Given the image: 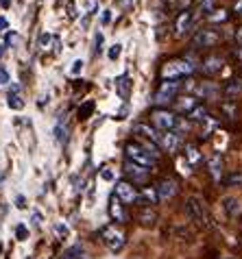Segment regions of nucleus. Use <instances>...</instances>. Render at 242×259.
Segmentation results:
<instances>
[{
  "instance_id": "1",
  "label": "nucleus",
  "mask_w": 242,
  "mask_h": 259,
  "mask_svg": "<svg viewBox=\"0 0 242 259\" xmlns=\"http://www.w3.org/2000/svg\"><path fill=\"white\" fill-rule=\"evenodd\" d=\"M194 72V66L188 59H168L162 66V78L164 81H183Z\"/></svg>"
},
{
  "instance_id": "2",
  "label": "nucleus",
  "mask_w": 242,
  "mask_h": 259,
  "mask_svg": "<svg viewBox=\"0 0 242 259\" xmlns=\"http://www.w3.org/2000/svg\"><path fill=\"white\" fill-rule=\"evenodd\" d=\"M186 213L192 222H196L198 227L203 229H210L212 227V215L208 211V207L198 196H188L186 198Z\"/></svg>"
},
{
  "instance_id": "3",
  "label": "nucleus",
  "mask_w": 242,
  "mask_h": 259,
  "mask_svg": "<svg viewBox=\"0 0 242 259\" xmlns=\"http://www.w3.org/2000/svg\"><path fill=\"white\" fill-rule=\"evenodd\" d=\"M125 155H127V161H131V163H138V165H142V168H148L151 170L153 165H155V157L148 153V150L142 146V144H138V142H129L125 146Z\"/></svg>"
},
{
  "instance_id": "4",
  "label": "nucleus",
  "mask_w": 242,
  "mask_h": 259,
  "mask_svg": "<svg viewBox=\"0 0 242 259\" xmlns=\"http://www.w3.org/2000/svg\"><path fill=\"white\" fill-rule=\"evenodd\" d=\"M179 90H181V81H164L159 85V90L155 92V100H153V103L157 105L159 109H168V105L175 103Z\"/></svg>"
},
{
  "instance_id": "5",
  "label": "nucleus",
  "mask_w": 242,
  "mask_h": 259,
  "mask_svg": "<svg viewBox=\"0 0 242 259\" xmlns=\"http://www.w3.org/2000/svg\"><path fill=\"white\" fill-rule=\"evenodd\" d=\"M101 242L107 246L111 253H118L125 246V233L116 229V225H107L101 229Z\"/></svg>"
},
{
  "instance_id": "6",
  "label": "nucleus",
  "mask_w": 242,
  "mask_h": 259,
  "mask_svg": "<svg viewBox=\"0 0 242 259\" xmlns=\"http://www.w3.org/2000/svg\"><path fill=\"white\" fill-rule=\"evenodd\" d=\"M151 122L157 131L166 133V131H175L177 122H179V116L175 111H168V109H155L151 113Z\"/></svg>"
},
{
  "instance_id": "7",
  "label": "nucleus",
  "mask_w": 242,
  "mask_h": 259,
  "mask_svg": "<svg viewBox=\"0 0 242 259\" xmlns=\"http://www.w3.org/2000/svg\"><path fill=\"white\" fill-rule=\"evenodd\" d=\"M220 39H223V35L214 31V28H201V31H196L194 39H192V46H194V50H208L218 46Z\"/></svg>"
},
{
  "instance_id": "8",
  "label": "nucleus",
  "mask_w": 242,
  "mask_h": 259,
  "mask_svg": "<svg viewBox=\"0 0 242 259\" xmlns=\"http://www.w3.org/2000/svg\"><path fill=\"white\" fill-rule=\"evenodd\" d=\"M116 196L127 205H142L140 190L131 181H118L116 183Z\"/></svg>"
},
{
  "instance_id": "9",
  "label": "nucleus",
  "mask_w": 242,
  "mask_h": 259,
  "mask_svg": "<svg viewBox=\"0 0 242 259\" xmlns=\"http://www.w3.org/2000/svg\"><path fill=\"white\" fill-rule=\"evenodd\" d=\"M223 68H225V59L220 55H208L201 61V72L205 76H216L223 72Z\"/></svg>"
},
{
  "instance_id": "10",
  "label": "nucleus",
  "mask_w": 242,
  "mask_h": 259,
  "mask_svg": "<svg viewBox=\"0 0 242 259\" xmlns=\"http://www.w3.org/2000/svg\"><path fill=\"white\" fill-rule=\"evenodd\" d=\"M155 194H157L159 203H168V200L177 194V183L170 177H164L157 181V185H155Z\"/></svg>"
},
{
  "instance_id": "11",
  "label": "nucleus",
  "mask_w": 242,
  "mask_h": 259,
  "mask_svg": "<svg viewBox=\"0 0 242 259\" xmlns=\"http://www.w3.org/2000/svg\"><path fill=\"white\" fill-rule=\"evenodd\" d=\"M123 172L127 177H131V183L138 188V183H144L146 181V177H148V168H142V165H138V163H131V161H125V165H123Z\"/></svg>"
},
{
  "instance_id": "12",
  "label": "nucleus",
  "mask_w": 242,
  "mask_h": 259,
  "mask_svg": "<svg viewBox=\"0 0 242 259\" xmlns=\"http://www.w3.org/2000/svg\"><path fill=\"white\" fill-rule=\"evenodd\" d=\"M109 215H111L113 222H118V225H125V222L129 220V215H127V211H125L123 200H120L116 194L109 198Z\"/></svg>"
},
{
  "instance_id": "13",
  "label": "nucleus",
  "mask_w": 242,
  "mask_h": 259,
  "mask_svg": "<svg viewBox=\"0 0 242 259\" xmlns=\"http://www.w3.org/2000/svg\"><path fill=\"white\" fill-rule=\"evenodd\" d=\"M183 157H186V163L190 168H198V165L203 163V153L194 142H188L186 146H183Z\"/></svg>"
},
{
  "instance_id": "14",
  "label": "nucleus",
  "mask_w": 242,
  "mask_h": 259,
  "mask_svg": "<svg viewBox=\"0 0 242 259\" xmlns=\"http://www.w3.org/2000/svg\"><path fill=\"white\" fill-rule=\"evenodd\" d=\"M159 148H162V150H166V153H170V155H175L177 150L181 148V138H179V135H177L175 131H166V133H162Z\"/></svg>"
},
{
  "instance_id": "15",
  "label": "nucleus",
  "mask_w": 242,
  "mask_h": 259,
  "mask_svg": "<svg viewBox=\"0 0 242 259\" xmlns=\"http://www.w3.org/2000/svg\"><path fill=\"white\" fill-rule=\"evenodd\" d=\"M133 133L135 135H142L144 140H151L153 144H157L159 146V140H162V131H157L155 126H151V124H144V122H138V124L133 126ZM162 150V148H159Z\"/></svg>"
},
{
  "instance_id": "16",
  "label": "nucleus",
  "mask_w": 242,
  "mask_h": 259,
  "mask_svg": "<svg viewBox=\"0 0 242 259\" xmlns=\"http://www.w3.org/2000/svg\"><path fill=\"white\" fill-rule=\"evenodd\" d=\"M223 165H225V161H223V155L220 153H214L208 159V170H210V175L216 183L223 181Z\"/></svg>"
},
{
  "instance_id": "17",
  "label": "nucleus",
  "mask_w": 242,
  "mask_h": 259,
  "mask_svg": "<svg viewBox=\"0 0 242 259\" xmlns=\"http://www.w3.org/2000/svg\"><path fill=\"white\" fill-rule=\"evenodd\" d=\"M192 20H194L192 11H179V16H177V20H175V31H177V35H179V37H181V35L186 33V31H190Z\"/></svg>"
},
{
  "instance_id": "18",
  "label": "nucleus",
  "mask_w": 242,
  "mask_h": 259,
  "mask_svg": "<svg viewBox=\"0 0 242 259\" xmlns=\"http://www.w3.org/2000/svg\"><path fill=\"white\" fill-rule=\"evenodd\" d=\"M113 83H116V94L120 98L123 100L129 98V94H131V78H129V74H120Z\"/></svg>"
},
{
  "instance_id": "19",
  "label": "nucleus",
  "mask_w": 242,
  "mask_h": 259,
  "mask_svg": "<svg viewBox=\"0 0 242 259\" xmlns=\"http://www.w3.org/2000/svg\"><path fill=\"white\" fill-rule=\"evenodd\" d=\"M138 222L142 227H153L157 222V211L151 209V207H142L138 211Z\"/></svg>"
},
{
  "instance_id": "20",
  "label": "nucleus",
  "mask_w": 242,
  "mask_h": 259,
  "mask_svg": "<svg viewBox=\"0 0 242 259\" xmlns=\"http://www.w3.org/2000/svg\"><path fill=\"white\" fill-rule=\"evenodd\" d=\"M194 92H196L198 96H203L205 100H214V98H218V94H220V90L216 88L214 83H203V85H196Z\"/></svg>"
},
{
  "instance_id": "21",
  "label": "nucleus",
  "mask_w": 242,
  "mask_h": 259,
  "mask_svg": "<svg viewBox=\"0 0 242 259\" xmlns=\"http://www.w3.org/2000/svg\"><path fill=\"white\" fill-rule=\"evenodd\" d=\"M175 105H177V111L179 113H190L198 105V100L194 96H181V98H175Z\"/></svg>"
},
{
  "instance_id": "22",
  "label": "nucleus",
  "mask_w": 242,
  "mask_h": 259,
  "mask_svg": "<svg viewBox=\"0 0 242 259\" xmlns=\"http://www.w3.org/2000/svg\"><path fill=\"white\" fill-rule=\"evenodd\" d=\"M208 118H210V111H208V107L201 105V103H198L194 109L188 113V122H201V124H203Z\"/></svg>"
},
{
  "instance_id": "23",
  "label": "nucleus",
  "mask_w": 242,
  "mask_h": 259,
  "mask_svg": "<svg viewBox=\"0 0 242 259\" xmlns=\"http://www.w3.org/2000/svg\"><path fill=\"white\" fill-rule=\"evenodd\" d=\"M242 92V81H236V78H233V81H227L225 83V88H223V94L227 96V98H236L238 94Z\"/></svg>"
},
{
  "instance_id": "24",
  "label": "nucleus",
  "mask_w": 242,
  "mask_h": 259,
  "mask_svg": "<svg viewBox=\"0 0 242 259\" xmlns=\"http://www.w3.org/2000/svg\"><path fill=\"white\" fill-rule=\"evenodd\" d=\"M9 107H11V109H22V107H24V100H22V96H20V88H18V85H11Z\"/></svg>"
},
{
  "instance_id": "25",
  "label": "nucleus",
  "mask_w": 242,
  "mask_h": 259,
  "mask_svg": "<svg viewBox=\"0 0 242 259\" xmlns=\"http://www.w3.org/2000/svg\"><path fill=\"white\" fill-rule=\"evenodd\" d=\"M223 183L227 188H238V185H242V170H231L229 175L223 177Z\"/></svg>"
},
{
  "instance_id": "26",
  "label": "nucleus",
  "mask_w": 242,
  "mask_h": 259,
  "mask_svg": "<svg viewBox=\"0 0 242 259\" xmlns=\"http://www.w3.org/2000/svg\"><path fill=\"white\" fill-rule=\"evenodd\" d=\"M140 196H142V205H157L159 203L155 188H144V192H140Z\"/></svg>"
},
{
  "instance_id": "27",
  "label": "nucleus",
  "mask_w": 242,
  "mask_h": 259,
  "mask_svg": "<svg viewBox=\"0 0 242 259\" xmlns=\"http://www.w3.org/2000/svg\"><path fill=\"white\" fill-rule=\"evenodd\" d=\"M223 209L229 213V215H236L240 211V203H238V198H233V196H227L223 198Z\"/></svg>"
},
{
  "instance_id": "28",
  "label": "nucleus",
  "mask_w": 242,
  "mask_h": 259,
  "mask_svg": "<svg viewBox=\"0 0 242 259\" xmlns=\"http://www.w3.org/2000/svg\"><path fill=\"white\" fill-rule=\"evenodd\" d=\"M208 20H210V22H214V24H225L227 20H229V13H227L225 9H214L208 16Z\"/></svg>"
},
{
  "instance_id": "29",
  "label": "nucleus",
  "mask_w": 242,
  "mask_h": 259,
  "mask_svg": "<svg viewBox=\"0 0 242 259\" xmlns=\"http://www.w3.org/2000/svg\"><path fill=\"white\" fill-rule=\"evenodd\" d=\"M92 113H94V100H85L79 107V120H88Z\"/></svg>"
},
{
  "instance_id": "30",
  "label": "nucleus",
  "mask_w": 242,
  "mask_h": 259,
  "mask_svg": "<svg viewBox=\"0 0 242 259\" xmlns=\"http://www.w3.org/2000/svg\"><path fill=\"white\" fill-rule=\"evenodd\" d=\"M220 111H223L229 120H236V118H238V107H236V103H233V100H229V103H225L223 107H220Z\"/></svg>"
},
{
  "instance_id": "31",
  "label": "nucleus",
  "mask_w": 242,
  "mask_h": 259,
  "mask_svg": "<svg viewBox=\"0 0 242 259\" xmlns=\"http://www.w3.org/2000/svg\"><path fill=\"white\" fill-rule=\"evenodd\" d=\"M81 246L79 244H74V246H70L68 250H63V255H61V259H79L81 257Z\"/></svg>"
},
{
  "instance_id": "32",
  "label": "nucleus",
  "mask_w": 242,
  "mask_h": 259,
  "mask_svg": "<svg viewBox=\"0 0 242 259\" xmlns=\"http://www.w3.org/2000/svg\"><path fill=\"white\" fill-rule=\"evenodd\" d=\"M53 41H55V35H51V33H44V35H42V37H39V48L48 50V48H51Z\"/></svg>"
},
{
  "instance_id": "33",
  "label": "nucleus",
  "mask_w": 242,
  "mask_h": 259,
  "mask_svg": "<svg viewBox=\"0 0 242 259\" xmlns=\"http://www.w3.org/2000/svg\"><path fill=\"white\" fill-rule=\"evenodd\" d=\"M214 5H216V0H201V11H203V13H208V16H210V13L216 9Z\"/></svg>"
},
{
  "instance_id": "34",
  "label": "nucleus",
  "mask_w": 242,
  "mask_h": 259,
  "mask_svg": "<svg viewBox=\"0 0 242 259\" xmlns=\"http://www.w3.org/2000/svg\"><path fill=\"white\" fill-rule=\"evenodd\" d=\"M120 53H123V46H120V44H113V46L109 48V59L116 61L118 57H120Z\"/></svg>"
},
{
  "instance_id": "35",
  "label": "nucleus",
  "mask_w": 242,
  "mask_h": 259,
  "mask_svg": "<svg viewBox=\"0 0 242 259\" xmlns=\"http://www.w3.org/2000/svg\"><path fill=\"white\" fill-rule=\"evenodd\" d=\"M192 7V0H177V9L179 11H190Z\"/></svg>"
},
{
  "instance_id": "36",
  "label": "nucleus",
  "mask_w": 242,
  "mask_h": 259,
  "mask_svg": "<svg viewBox=\"0 0 242 259\" xmlns=\"http://www.w3.org/2000/svg\"><path fill=\"white\" fill-rule=\"evenodd\" d=\"M16 235H18V240H26V235H28L26 227H24V225H18V229H16Z\"/></svg>"
},
{
  "instance_id": "37",
  "label": "nucleus",
  "mask_w": 242,
  "mask_h": 259,
  "mask_svg": "<svg viewBox=\"0 0 242 259\" xmlns=\"http://www.w3.org/2000/svg\"><path fill=\"white\" fill-rule=\"evenodd\" d=\"M233 13H236L238 18H242V0H236V3H233Z\"/></svg>"
},
{
  "instance_id": "38",
  "label": "nucleus",
  "mask_w": 242,
  "mask_h": 259,
  "mask_svg": "<svg viewBox=\"0 0 242 259\" xmlns=\"http://www.w3.org/2000/svg\"><path fill=\"white\" fill-rule=\"evenodd\" d=\"M233 37H236V44L242 48V26L236 28V33H233Z\"/></svg>"
},
{
  "instance_id": "39",
  "label": "nucleus",
  "mask_w": 242,
  "mask_h": 259,
  "mask_svg": "<svg viewBox=\"0 0 242 259\" xmlns=\"http://www.w3.org/2000/svg\"><path fill=\"white\" fill-rule=\"evenodd\" d=\"M7 83H9V74L5 70H0V85H7Z\"/></svg>"
},
{
  "instance_id": "40",
  "label": "nucleus",
  "mask_w": 242,
  "mask_h": 259,
  "mask_svg": "<svg viewBox=\"0 0 242 259\" xmlns=\"http://www.w3.org/2000/svg\"><path fill=\"white\" fill-rule=\"evenodd\" d=\"M81 68H83V61H81V59H76V61L72 63V74H76V72H79Z\"/></svg>"
},
{
  "instance_id": "41",
  "label": "nucleus",
  "mask_w": 242,
  "mask_h": 259,
  "mask_svg": "<svg viewBox=\"0 0 242 259\" xmlns=\"http://www.w3.org/2000/svg\"><path fill=\"white\" fill-rule=\"evenodd\" d=\"M57 235H63V237H66V235H68V229L63 227V225H57Z\"/></svg>"
},
{
  "instance_id": "42",
  "label": "nucleus",
  "mask_w": 242,
  "mask_h": 259,
  "mask_svg": "<svg viewBox=\"0 0 242 259\" xmlns=\"http://www.w3.org/2000/svg\"><path fill=\"white\" fill-rule=\"evenodd\" d=\"M101 177L105 179V181H111V179H113V175H111L109 170H103V175H101Z\"/></svg>"
},
{
  "instance_id": "43",
  "label": "nucleus",
  "mask_w": 242,
  "mask_h": 259,
  "mask_svg": "<svg viewBox=\"0 0 242 259\" xmlns=\"http://www.w3.org/2000/svg\"><path fill=\"white\" fill-rule=\"evenodd\" d=\"M101 46H103V35L98 33V35H96V50H101Z\"/></svg>"
},
{
  "instance_id": "44",
  "label": "nucleus",
  "mask_w": 242,
  "mask_h": 259,
  "mask_svg": "<svg viewBox=\"0 0 242 259\" xmlns=\"http://www.w3.org/2000/svg\"><path fill=\"white\" fill-rule=\"evenodd\" d=\"M5 28H7V20H5V18H0V33H3Z\"/></svg>"
},
{
  "instance_id": "45",
  "label": "nucleus",
  "mask_w": 242,
  "mask_h": 259,
  "mask_svg": "<svg viewBox=\"0 0 242 259\" xmlns=\"http://www.w3.org/2000/svg\"><path fill=\"white\" fill-rule=\"evenodd\" d=\"M103 22H105V24L109 22V11H105V13H103Z\"/></svg>"
},
{
  "instance_id": "46",
  "label": "nucleus",
  "mask_w": 242,
  "mask_h": 259,
  "mask_svg": "<svg viewBox=\"0 0 242 259\" xmlns=\"http://www.w3.org/2000/svg\"><path fill=\"white\" fill-rule=\"evenodd\" d=\"M79 259H90V257H88V255H83V253H81V257H79Z\"/></svg>"
},
{
  "instance_id": "47",
  "label": "nucleus",
  "mask_w": 242,
  "mask_h": 259,
  "mask_svg": "<svg viewBox=\"0 0 242 259\" xmlns=\"http://www.w3.org/2000/svg\"><path fill=\"white\" fill-rule=\"evenodd\" d=\"M220 259H233V257H220Z\"/></svg>"
},
{
  "instance_id": "48",
  "label": "nucleus",
  "mask_w": 242,
  "mask_h": 259,
  "mask_svg": "<svg viewBox=\"0 0 242 259\" xmlns=\"http://www.w3.org/2000/svg\"><path fill=\"white\" fill-rule=\"evenodd\" d=\"M166 3H168V0H166ZM170 3H175V0H170Z\"/></svg>"
}]
</instances>
